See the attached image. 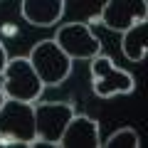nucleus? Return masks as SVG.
<instances>
[{"label": "nucleus", "instance_id": "1", "mask_svg": "<svg viewBox=\"0 0 148 148\" xmlns=\"http://www.w3.org/2000/svg\"><path fill=\"white\" fill-rule=\"evenodd\" d=\"M35 136V104L5 99L0 106V146L30 148Z\"/></svg>", "mask_w": 148, "mask_h": 148}, {"label": "nucleus", "instance_id": "2", "mask_svg": "<svg viewBox=\"0 0 148 148\" xmlns=\"http://www.w3.org/2000/svg\"><path fill=\"white\" fill-rule=\"evenodd\" d=\"M74 104L67 101H35V141L30 148H59L64 128L74 116Z\"/></svg>", "mask_w": 148, "mask_h": 148}, {"label": "nucleus", "instance_id": "3", "mask_svg": "<svg viewBox=\"0 0 148 148\" xmlns=\"http://www.w3.org/2000/svg\"><path fill=\"white\" fill-rule=\"evenodd\" d=\"M30 64L35 67L37 77L45 86H59L69 79L74 59L59 47L54 40H40L27 54Z\"/></svg>", "mask_w": 148, "mask_h": 148}, {"label": "nucleus", "instance_id": "4", "mask_svg": "<svg viewBox=\"0 0 148 148\" xmlns=\"http://www.w3.org/2000/svg\"><path fill=\"white\" fill-rule=\"evenodd\" d=\"M89 67H91V91H94V96L114 99V96L133 94V89H136L133 74L116 67L111 57L99 52L96 57L89 59Z\"/></svg>", "mask_w": 148, "mask_h": 148}, {"label": "nucleus", "instance_id": "5", "mask_svg": "<svg viewBox=\"0 0 148 148\" xmlns=\"http://www.w3.org/2000/svg\"><path fill=\"white\" fill-rule=\"evenodd\" d=\"M0 84L8 99L17 101H30L35 104L45 91V84L40 82L35 67L30 64L27 57H10L5 69L0 72Z\"/></svg>", "mask_w": 148, "mask_h": 148}, {"label": "nucleus", "instance_id": "6", "mask_svg": "<svg viewBox=\"0 0 148 148\" xmlns=\"http://www.w3.org/2000/svg\"><path fill=\"white\" fill-rule=\"evenodd\" d=\"M52 40L72 59H91L101 52V40L94 35L89 22H67V25H59Z\"/></svg>", "mask_w": 148, "mask_h": 148}, {"label": "nucleus", "instance_id": "7", "mask_svg": "<svg viewBox=\"0 0 148 148\" xmlns=\"http://www.w3.org/2000/svg\"><path fill=\"white\" fill-rule=\"evenodd\" d=\"M143 20H148V0H106L101 12L89 22H101L106 30L123 32Z\"/></svg>", "mask_w": 148, "mask_h": 148}, {"label": "nucleus", "instance_id": "8", "mask_svg": "<svg viewBox=\"0 0 148 148\" xmlns=\"http://www.w3.org/2000/svg\"><path fill=\"white\" fill-rule=\"evenodd\" d=\"M101 143V131L99 121L82 114H74L59 138V148H99Z\"/></svg>", "mask_w": 148, "mask_h": 148}, {"label": "nucleus", "instance_id": "9", "mask_svg": "<svg viewBox=\"0 0 148 148\" xmlns=\"http://www.w3.org/2000/svg\"><path fill=\"white\" fill-rule=\"evenodd\" d=\"M20 15L35 27H52L64 15V0H22Z\"/></svg>", "mask_w": 148, "mask_h": 148}, {"label": "nucleus", "instance_id": "10", "mask_svg": "<svg viewBox=\"0 0 148 148\" xmlns=\"http://www.w3.org/2000/svg\"><path fill=\"white\" fill-rule=\"evenodd\" d=\"M148 52V20L136 22L133 27L123 30V40H121V54L128 62H143Z\"/></svg>", "mask_w": 148, "mask_h": 148}, {"label": "nucleus", "instance_id": "11", "mask_svg": "<svg viewBox=\"0 0 148 148\" xmlns=\"http://www.w3.org/2000/svg\"><path fill=\"white\" fill-rule=\"evenodd\" d=\"M141 146V138H138L136 128H119V131H114L106 141L99 143V148H138Z\"/></svg>", "mask_w": 148, "mask_h": 148}, {"label": "nucleus", "instance_id": "12", "mask_svg": "<svg viewBox=\"0 0 148 148\" xmlns=\"http://www.w3.org/2000/svg\"><path fill=\"white\" fill-rule=\"evenodd\" d=\"M8 49H5V45L0 42V72H3V69H5V64H8Z\"/></svg>", "mask_w": 148, "mask_h": 148}, {"label": "nucleus", "instance_id": "13", "mask_svg": "<svg viewBox=\"0 0 148 148\" xmlns=\"http://www.w3.org/2000/svg\"><path fill=\"white\" fill-rule=\"evenodd\" d=\"M8 96H5V91H3V84H0V106H3V101H5Z\"/></svg>", "mask_w": 148, "mask_h": 148}]
</instances>
